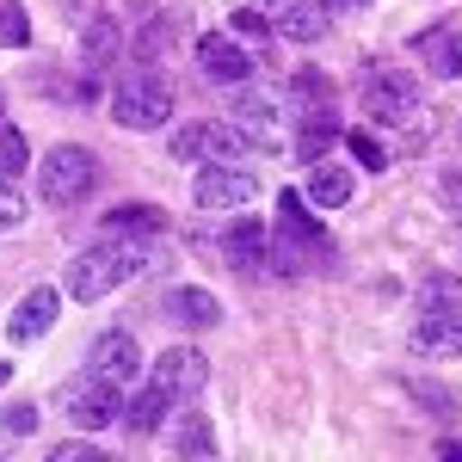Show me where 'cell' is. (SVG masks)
Segmentation results:
<instances>
[{
	"label": "cell",
	"instance_id": "1",
	"mask_svg": "<svg viewBox=\"0 0 462 462\" xmlns=\"http://www.w3.org/2000/svg\"><path fill=\"white\" fill-rule=\"evenodd\" d=\"M148 272V247L143 241H130V235H106L99 247L74 253L69 272H62V290H69L74 302H106L111 290H124L130 278H143Z\"/></svg>",
	"mask_w": 462,
	"mask_h": 462
},
{
	"label": "cell",
	"instance_id": "2",
	"mask_svg": "<svg viewBox=\"0 0 462 462\" xmlns=\"http://www.w3.org/2000/svg\"><path fill=\"white\" fill-rule=\"evenodd\" d=\"M357 99H364V117L370 124H389V130H426V106H420V87L407 69H389V62H370L364 80H357Z\"/></svg>",
	"mask_w": 462,
	"mask_h": 462
},
{
	"label": "cell",
	"instance_id": "3",
	"mask_svg": "<svg viewBox=\"0 0 462 462\" xmlns=\"http://www.w3.org/2000/svg\"><path fill=\"white\" fill-rule=\"evenodd\" d=\"M37 191H43V204H56V210L87 204V198L99 191V154L80 148V143H56L43 154V167H37Z\"/></svg>",
	"mask_w": 462,
	"mask_h": 462
},
{
	"label": "cell",
	"instance_id": "4",
	"mask_svg": "<svg viewBox=\"0 0 462 462\" xmlns=\"http://www.w3.org/2000/svg\"><path fill=\"white\" fill-rule=\"evenodd\" d=\"M167 117H173V87L148 69V62L117 80V93H111V124H124V130H161Z\"/></svg>",
	"mask_w": 462,
	"mask_h": 462
},
{
	"label": "cell",
	"instance_id": "5",
	"mask_svg": "<svg viewBox=\"0 0 462 462\" xmlns=\"http://www.w3.org/2000/svg\"><path fill=\"white\" fill-rule=\"evenodd\" d=\"M278 241L290 247V259L309 272L320 259H333V241H327V228H320V216H309V198L302 191H278V228H272Z\"/></svg>",
	"mask_w": 462,
	"mask_h": 462
},
{
	"label": "cell",
	"instance_id": "6",
	"mask_svg": "<svg viewBox=\"0 0 462 462\" xmlns=\"http://www.w3.org/2000/svg\"><path fill=\"white\" fill-rule=\"evenodd\" d=\"M241 154H253V143L235 130V117L222 124H185L173 136V161H185V167H210V161H241Z\"/></svg>",
	"mask_w": 462,
	"mask_h": 462
},
{
	"label": "cell",
	"instance_id": "7",
	"mask_svg": "<svg viewBox=\"0 0 462 462\" xmlns=\"http://www.w3.org/2000/svg\"><path fill=\"white\" fill-rule=\"evenodd\" d=\"M235 130H241L259 154H272V148L284 143V93H272V87H247V80H241V99H235Z\"/></svg>",
	"mask_w": 462,
	"mask_h": 462
},
{
	"label": "cell",
	"instance_id": "8",
	"mask_svg": "<svg viewBox=\"0 0 462 462\" xmlns=\"http://www.w3.org/2000/svg\"><path fill=\"white\" fill-rule=\"evenodd\" d=\"M148 383L167 394L173 407H185V401H198V394H204V383H210V357L198 352V346H167V352L154 357Z\"/></svg>",
	"mask_w": 462,
	"mask_h": 462
},
{
	"label": "cell",
	"instance_id": "9",
	"mask_svg": "<svg viewBox=\"0 0 462 462\" xmlns=\"http://www.w3.org/2000/svg\"><path fill=\"white\" fill-rule=\"evenodd\" d=\"M191 198H198V210H247L259 198V179L247 167H235V161H210L198 173V185H191Z\"/></svg>",
	"mask_w": 462,
	"mask_h": 462
},
{
	"label": "cell",
	"instance_id": "10",
	"mask_svg": "<svg viewBox=\"0 0 462 462\" xmlns=\"http://www.w3.org/2000/svg\"><path fill=\"white\" fill-rule=\"evenodd\" d=\"M62 407H69L74 431H106V426H117V413H124V389H111L99 376H80V383L62 389Z\"/></svg>",
	"mask_w": 462,
	"mask_h": 462
},
{
	"label": "cell",
	"instance_id": "11",
	"mask_svg": "<svg viewBox=\"0 0 462 462\" xmlns=\"http://www.w3.org/2000/svg\"><path fill=\"white\" fill-rule=\"evenodd\" d=\"M87 376H99L111 389H130V383L143 376V346H136V333H124V327L99 333L93 352H87Z\"/></svg>",
	"mask_w": 462,
	"mask_h": 462
},
{
	"label": "cell",
	"instance_id": "12",
	"mask_svg": "<svg viewBox=\"0 0 462 462\" xmlns=\"http://www.w3.org/2000/svg\"><path fill=\"white\" fill-rule=\"evenodd\" d=\"M407 352L413 357H462V302L450 309H426L407 333Z\"/></svg>",
	"mask_w": 462,
	"mask_h": 462
},
{
	"label": "cell",
	"instance_id": "13",
	"mask_svg": "<svg viewBox=\"0 0 462 462\" xmlns=\"http://www.w3.org/2000/svg\"><path fill=\"white\" fill-rule=\"evenodd\" d=\"M198 69L210 74L216 87H241V80H253V56L235 43V37L210 32V37H198Z\"/></svg>",
	"mask_w": 462,
	"mask_h": 462
},
{
	"label": "cell",
	"instance_id": "14",
	"mask_svg": "<svg viewBox=\"0 0 462 462\" xmlns=\"http://www.w3.org/2000/svg\"><path fill=\"white\" fill-rule=\"evenodd\" d=\"M265 19H272V32L290 37V43H315L327 32V6L320 0H265Z\"/></svg>",
	"mask_w": 462,
	"mask_h": 462
},
{
	"label": "cell",
	"instance_id": "15",
	"mask_svg": "<svg viewBox=\"0 0 462 462\" xmlns=\"http://www.w3.org/2000/svg\"><path fill=\"white\" fill-rule=\"evenodd\" d=\"M117 50H124V19H111V13H93V19H80V62L99 74L117 62Z\"/></svg>",
	"mask_w": 462,
	"mask_h": 462
},
{
	"label": "cell",
	"instance_id": "16",
	"mask_svg": "<svg viewBox=\"0 0 462 462\" xmlns=\"http://www.w3.org/2000/svg\"><path fill=\"white\" fill-rule=\"evenodd\" d=\"M167 320L185 327V333H204V327L222 320V302H216L210 290H198V284H173L167 290Z\"/></svg>",
	"mask_w": 462,
	"mask_h": 462
},
{
	"label": "cell",
	"instance_id": "17",
	"mask_svg": "<svg viewBox=\"0 0 462 462\" xmlns=\"http://www.w3.org/2000/svg\"><path fill=\"white\" fill-rule=\"evenodd\" d=\"M56 309H62V290H32L19 309H13V320H6V333L19 339V346H32V339H43L50 327H56Z\"/></svg>",
	"mask_w": 462,
	"mask_h": 462
},
{
	"label": "cell",
	"instance_id": "18",
	"mask_svg": "<svg viewBox=\"0 0 462 462\" xmlns=\"http://www.w3.org/2000/svg\"><path fill=\"white\" fill-rule=\"evenodd\" d=\"M413 50H420V62L431 74H444V80L462 74V25H431V32L413 37Z\"/></svg>",
	"mask_w": 462,
	"mask_h": 462
},
{
	"label": "cell",
	"instance_id": "19",
	"mask_svg": "<svg viewBox=\"0 0 462 462\" xmlns=\"http://www.w3.org/2000/svg\"><path fill=\"white\" fill-rule=\"evenodd\" d=\"M309 210H346L352 204V173L346 167H333V161H315V173H309Z\"/></svg>",
	"mask_w": 462,
	"mask_h": 462
},
{
	"label": "cell",
	"instance_id": "20",
	"mask_svg": "<svg viewBox=\"0 0 462 462\" xmlns=\"http://www.w3.org/2000/svg\"><path fill=\"white\" fill-rule=\"evenodd\" d=\"M222 247L235 265H247V272H265V259H272V228L265 222H235L228 235H222Z\"/></svg>",
	"mask_w": 462,
	"mask_h": 462
},
{
	"label": "cell",
	"instance_id": "21",
	"mask_svg": "<svg viewBox=\"0 0 462 462\" xmlns=\"http://www.w3.org/2000/svg\"><path fill=\"white\" fill-rule=\"evenodd\" d=\"M339 136H346V130H339L333 106H327V111H302V136H296V154H302V167L327 161V148L339 143Z\"/></svg>",
	"mask_w": 462,
	"mask_h": 462
},
{
	"label": "cell",
	"instance_id": "22",
	"mask_svg": "<svg viewBox=\"0 0 462 462\" xmlns=\"http://www.w3.org/2000/svg\"><path fill=\"white\" fill-rule=\"evenodd\" d=\"M99 228H106V235H130V241H143V235H161V228H167V216L154 210V204H117V210L99 216Z\"/></svg>",
	"mask_w": 462,
	"mask_h": 462
},
{
	"label": "cell",
	"instance_id": "23",
	"mask_svg": "<svg viewBox=\"0 0 462 462\" xmlns=\"http://www.w3.org/2000/svg\"><path fill=\"white\" fill-rule=\"evenodd\" d=\"M179 32H185V19H179V13H154L143 32H136V62H161V56L179 43Z\"/></svg>",
	"mask_w": 462,
	"mask_h": 462
},
{
	"label": "cell",
	"instance_id": "24",
	"mask_svg": "<svg viewBox=\"0 0 462 462\" xmlns=\"http://www.w3.org/2000/svg\"><path fill=\"white\" fill-rule=\"evenodd\" d=\"M167 413H173V401H167V394L148 383V389L136 394V401H130V407H124L117 420H124L130 431H143V438H148V431H161V426H167Z\"/></svg>",
	"mask_w": 462,
	"mask_h": 462
},
{
	"label": "cell",
	"instance_id": "25",
	"mask_svg": "<svg viewBox=\"0 0 462 462\" xmlns=\"http://www.w3.org/2000/svg\"><path fill=\"white\" fill-rule=\"evenodd\" d=\"M173 450H179V457H216L210 420H204V413H185V420H179V431H173Z\"/></svg>",
	"mask_w": 462,
	"mask_h": 462
},
{
	"label": "cell",
	"instance_id": "26",
	"mask_svg": "<svg viewBox=\"0 0 462 462\" xmlns=\"http://www.w3.org/2000/svg\"><path fill=\"white\" fill-rule=\"evenodd\" d=\"M290 93H296V106H302V111H327V106H333V80H327L320 69H302L296 80H290Z\"/></svg>",
	"mask_w": 462,
	"mask_h": 462
},
{
	"label": "cell",
	"instance_id": "27",
	"mask_svg": "<svg viewBox=\"0 0 462 462\" xmlns=\"http://www.w3.org/2000/svg\"><path fill=\"white\" fill-rule=\"evenodd\" d=\"M32 167V148H25V130L19 124H0V179H19Z\"/></svg>",
	"mask_w": 462,
	"mask_h": 462
},
{
	"label": "cell",
	"instance_id": "28",
	"mask_svg": "<svg viewBox=\"0 0 462 462\" xmlns=\"http://www.w3.org/2000/svg\"><path fill=\"white\" fill-rule=\"evenodd\" d=\"M32 43V19L19 0H0V50H25Z\"/></svg>",
	"mask_w": 462,
	"mask_h": 462
},
{
	"label": "cell",
	"instance_id": "29",
	"mask_svg": "<svg viewBox=\"0 0 462 462\" xmlns=\"http://www.w3.org/2000/svg\"><path fill=\"white\" fill-rule=\"evenodd\" d=\"M339 143L352 148V161H357V167H370V173H383V167H389V148L376 143V136H370V130H346V136H339Z\"/></svg>",
	"mask_w": 462,
	"mask_h": 462
},
{
	"label": "cell",
	"instance_id": "30",
	"mask_svg": "<svg viewBox=\"0 0 462 462\" xmlns=\"http://www.w3.org/2000/svg\"><path fill=\"white\" fill-rule=\"evenodd\" d=\"M450 302H462L457 278H426V284H420V315H426V309H450Z\"/></svg>",
	"mask_w": 462,
	"mask_h": 462
},
{
	"label": "cell",
	"instance_id": "31",
	"mask_svg": "<svg viewBox=\"0 0 462 462\" xmlns=\"http://www.w3.org/2000/svg\"><path fill=\"white\" fill-rule=\"evenodd\" d=\"M19 222H25V191H19V179H0V235Z\"/></svg>",
	"mask_w": 462,
	"mask_h": 462
},
{
	"label": "cell",
	"instance_id": "32",
	"mask_svg": "<svg viewBox=\"0 0 462 462\" xmlns=\"http://www.w3.org/2000/svg\"><path fill=\"white\" fill-rule=\"evenodd\" d=\"M407 389H413V401H426L438 420H457V394L450 389H438V383H407Z\"/></svg>",
	"mask_w": 462,
	"mask_h": 462
},
{
	"label": "cell",
	"instance_id": "33",
	"mask_svg": "<svg viewBox=\"0 0 462 462\" xmlns=\"http://www.w3.org/2000/svg\"><path fill=\"white\" fill-rule=\"evenodd\" d=\"M0 426L13 431V438H32V431H37V407H32V401H13V407L0 413Z\"/></svg>",
	"mask_w": 462,
	"mask_h": 462
},
{
	"label": "cell",
	"instance_id": "34",
	"mask_svg": "<svg viewBox=\"0 0 462 462\" xmlns=\"http://www.w3.org/2000/svg\"><path fill=\"white\" fill-rule=\"evenodd\" d=\"M228 19H235V32H241V37H272V19H265L259 6H241V13H228Z\"/></svg>",
	"mask_w": 462,
	"mask_h": 462
},
{
	"label": "cell",
	"instance_id": "35",
	"mask_svg": "<svg viewBox=\"0 0 462 462\" xmlns=\"http://www.w3.org/2000/svg\"><path fill=\"white\" fill-rule=\"evenodd\" d=\"M438 198L450 204V216H462V167H450V173L438 179Z\"/></svg>",
	"mask_w": 462,
	"mask_h": 462
},
{
	"label": "cell",
	"instance_id": "36",
	"mask_svg": "<svg viewBox=\"0 0 462 462\" xmlns=\"http://www.w3.org/2000/svg\"><path fill=\"white\" fill-rule=\"evenodd\" d=\"M50 462H99V457H93V444H56Z\"/></svg>",
	"mask_w": 462,
	"mask_h": 462
},
{
	"label": "cell",
	"instance_id": "37",
	"mask_svg": "<svg viewBox=\"0 0 462 462\" xmlns=\"http://www.w3.org/2000/svg\"><path fill=\"white\" fill-rule=\"evenodd\" d=\"M93 13H99V0H69V19H74V25H80V19H93Z\"/></svg>",
	"mask_w": 462,
	"mask_h": 462
},
{
	"label": "cell",
	"instance_id": "38",
	"mask_svg": "<svg viewBox=\"0 0 462 462\" xmlns=\"http://www.w3.org/2000/svg\"><path fill=\"white\" fill-rule=\"evenodd\" d=\"M438 457H450V462H462V444H457V438H438Z\"/></svg>",
	"mask_w": 462,
	"mask_h": 462
},
{
	"label": "cell",
	"instance_id": "39",
	"mask_svg": "<svg viewBox=\"0 0 462 462\" xmlns=\"http://www.w3.org/2000/svg\"><path fill=\"white\" fill-rule=\"evenodd\" d=\"M327 13H352V6H364V0H320Z\"/></svg>",
	"mask_w": 462,
	"mask_h": 462
},
{
	"label": "cell",
	"instance_id": "40",
	"mask_svg": "<svg viewBox=\"0 0 462 462\" xmlns=\"http://www.w3.org/2000/svg\"><path fill=\"white\" fill-rule=\"evenodd\" d=\"M6 383H13V364H0V389H6Z\"/></svg>",
	"mask_w": 462,
	"mask_h": 462
},
{
	"label": "cell",
	"instance_id": "41",
	"mask_svg": "<svg viewBox=\"0 0 462 462\" xmlns=\"http://www.w3.org/2000/svg\"><path fill=\"white\" fill-rule=\"evenodd\" d=\"M0 124H6V117H0Z\"/></svg>",
	"mask_w": 462,
	"mask_h": 462
}]
</instances>
